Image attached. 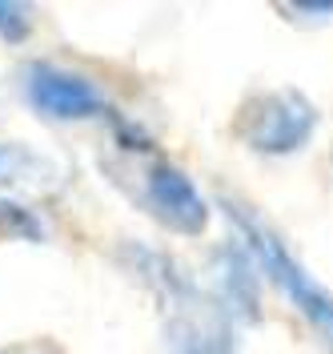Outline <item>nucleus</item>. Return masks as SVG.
Masks as SVG:
<instances>
[{
    "label": "nucleus",
    "instance_id": "nucleus-4",
    "mask_svg": "<svg viewBox=\"0 0 333 354\" xmlns=\"http://www.w3.org/2000/svg\"><path fill=\"white\" fill-rule=\"evenodd\" d=\"M24 93H28L32 109L52 117V121H89V117H101L109 109L97 81H89L85 73H72V68L48 65V61L28 65Z\"/></svg>",
    "mask_w": 333,
    "mask_h": 354
},
{
    "label": "nucleus",
    "instance_id": "nucleus-3",
    "mask_svg": "<svg viewBox=\"0 0 333 354\" xmlns=\"http://www.w3.org/2000/svg\"><path fill=\"white\" fill-rule=\"evenodd\" d=\"M317 129V109L297 88H261L237 109V137L257 153H297Z\"/></svg>",
    "mask_w": 333,
    "mask_h": 354
},
{
    "label": "nucleus",
    "instance_id": "nucleus-1",
    "mask_svg": "<svg viewBox=\"0 0 333 354\" xmlns=\"http://www.w3.org/2000/svg\"><path fill=\"white\" fill-rule=\"evenodd\" d=\"M129 258H133V270L157 290V298L165 302L173 354H229L233 351V330H229L225 310L217 302H209L185 278V270H177L165 254L141 250V245L129 250Z\"/></svg>",
    "mask_w": 333,
    "mask_h": 354
},
{
    "label": "nucleus",
    "instance_id": "nucleus-10",
    "mask_svg": "<svg viewBox=\"0 0 333 354\" xmlns=\"http://www.w3.org/2000/svg\"><path fill=\"white\" fill-rule=\"evenodd\" d=\"M281 12H297L301 21L310 17V21H325V17H333V0L330 4H277Z\"/></svg>",
    "mask_w": 333,
    "mask_h": 354
},
{
    "label": "nucleus",
    "instance_id": "nucleus-8",
    "mask_svg": "<svg viewBox=\"0 0 333 354\" xmlns=\"http://www.w3.org/2000/svg\"><path fill=\"white\" fill-rule=\"evenodd\" d=\"M28 32H32V8L21 0H0V37L17 44Z\"/></svg>",
    "mask_w": 333,
    "mask_h": 354
},
{
    "label": "nucleus",
    "instance_id": "nucleus-9",
    "mask_svg": "<svg viewBox=\"0 0 333 354\" xmlns=\"http://www.w3.org/2000/svg\"><path fill=\"white\" fill-rule=\"evenodd\" d=\"M0 221H4V230H8V234H17V238H41V221L32 218L24 205L0 201Z\"/></svg>",
    "mask_w": 333,
    "mask_h": 354
},
{
    "label": "nucleus",
    "instance_id": "nucleus-2",
    "mask_svg": "<svg viewBox=\"0 0 333 354\" xmlns=\"http://www.w3.org/2000/svg\"><path fill=\"white\" fill-rule=\"evenodd\" d=\"M225 209H229L233 230L241 234V245L249 250V258L261 266L269 278L285 290L289 302H293V306L301 310L313 326L333 342V294L321 286V282H317V278H313L310 270L293 258V254H289V245L269 230L265 221H257L245 205H225Z\"/></svg>",
    "mask_w": 333,
    "mask_h": 354
},
{
    "label": "nucleus",
    "instance_id": "nucleus-6",
    "mask_svg": "<svg viewBox=\"0 0 333 354\" xmlns=\"http://www.w3.org/2000/svg\"><path fill=\"white\" fill-rule=\"evenodd\" d=\"M253 258H249V250L241 242L229 245L221 254V294H225V306L233 310V314H257V274H253Z\"/></svg>",
    "mask_w": 333,
    "mask_h": 354
},
{
    "label": "nucleus",
    "instance_id": "nucleus-7",
    "mask_svg": "<svg viewBox=\"0 0 333 354\" xmlns=\"http://www.w3.org/2000/svg\"><path fill=\"white\" fill-rule=\"evenodd\" d=\"M48 174H52L48 157L17 141H0V185H41Z\"/></svg>",
    "mask_w": 333,
    "mask_h": 354
},
{
    "label": "nucleus",
    "instance_id": "nucleus-5",
    "mask_svg": "<svg viewBox=\"0 0 333 354\" xmlns=\"http://www.w3.org/2000/svg\"><path fill=\"white\" fill-rule=\"evenodd\" d=\"M145 201H149L157 221H165L169 230H177L185 238H197L201 230L209 225V201L201 198L193 177L185 169H177V165H165V161L149 165V174H145Z\"/></svg>",
    "mask_w": 333,
    "mask_h": 354
}]
</instances>
